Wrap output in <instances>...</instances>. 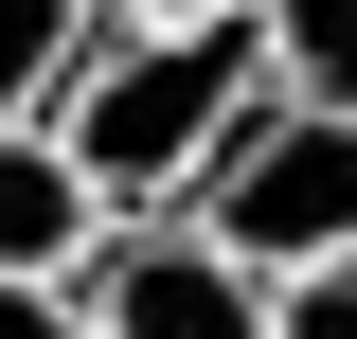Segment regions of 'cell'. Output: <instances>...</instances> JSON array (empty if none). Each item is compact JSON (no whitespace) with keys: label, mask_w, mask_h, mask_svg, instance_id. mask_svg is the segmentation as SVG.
<instances>
[{"label":"cell","mask_w":357,"mask_h":339,"mask_svg":"<svg viewBox=\"0 0 357 339\" xmlns=\"http://www.w3.org/2000/svg\"><path fill=\"white\" fill-rule=\"evenodd\" d=\"M250 107H268V36L250 18H197V36H126V18H107V54L72 72L54 143H72V179L107 214H197V179L232 161Z\"/></svg>","instance_id":"cell-1"},{"label":"cell","mask_w":357,"mask_h":339,"mask_svg":"<svg viewBox=\"0 0 357 339\" xmlns=\"http://www.w3.org/2000/svg\"><path fill=\"white\" fill-rule=\"evenodd\" d=\"M197 232H215L250 286H304V268H340V250H357V126L268 89L250 126H232V161L197 179Z\"/></svg>","instance_id":"cell-2"},{"label":"cell","mask_w":357,"mask_h":339,"mask_svg":"<svg viewBox=\"0 0 357 339\" xmlns=\"http://www.w3.org/2000/svg\"><path fill=\"white\" fill-rule=\"evenodd\" d=\"M72 303H89V339H268V286L197 232V214H126Z\"/></svg>","instance_id":"cell-3"},{"label":"cell","mask_w":357,"mask_h":339,"mask_svg":"<svg viewBox=\"0 0 357 339\" xmlns=\"http://www.w3.org/2000/svg\"><path fill=\"white\" fill-rule=\"evenodd\" d=\"M107 232H126V214L72 179V143L54 126H0V286H89Z\"/></svg>","instance_id":"cell-4"},{"label":"cell","mask_w":357,"mask_h":339,"mask_svg":"<svg viewBox=\"0 0 357 339\" xmlns=\"http://www.w3.org/2000/svg\"><path fill=\"white\" fill-rule=\"evenodd\" d=\"M89 54H107V0H0V126H54Z\"/></svg>","instance_id":"cell-5"},{"label":"cell","mask_w":357,"mask_h":339,"mask_svg":"<svg viewBox=\"0 0 357 339\" xmlns=\"http://www.w3.org/2000/svg\"><path fill=\"white\" fill-rule=\"evenodd\" d=\"M250 36H268V89L286 107H340L357 126V0H250Z\"/></svg>","instance_id":"cell-6"},{"label":"cell","mask_w":357,"mask_h":339,"mask_svg":"<svg viewBox=\"0 0 357 339\" xmlns=\"http://www.w3.org/2000/svg\"><path fill=\"white\" fill-rule=\"evenodd\" d=\"M268 339H357V250L304 268V286H268Z\"/></svg>","instance_id":"cell-7"},{"label":"cell","mask_w":357,"mask_h":339,"mask_svg":"<svg viewBox=\"0 0 357 339\" xmlns=\"http://www.w3.org/2000/svg\"><path fill=\"white\" fill-rule=\"evenodd\" d=\"M0 339H89V303L72 286H0Z\"/></svg>","instance_id":"cell-8"},{"label":"cell","mask_w":357,"mask_h":339,"mask_svg":"<svg viewBox=\"0 0 357 339\" xmlns=\"http://www.w3.org/2000/svg\"><path fill=\"white\" fill-rule=\"evenodd\" d=\"M126 36H197V18H250V0H107Z\"/></svg>","instance_id":"cell-9"}]
</instances>
